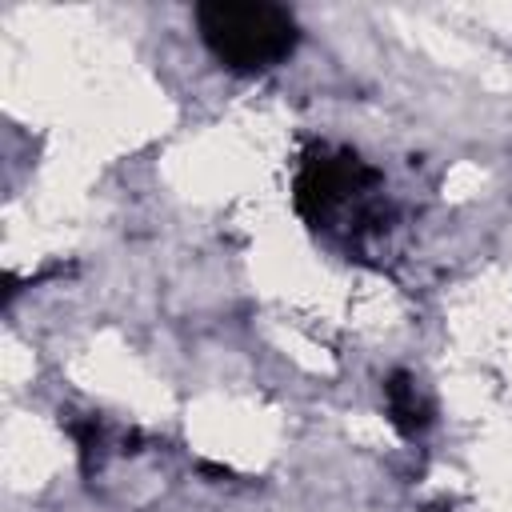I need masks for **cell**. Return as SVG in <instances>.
I'll list each match as a JSON object with an SVG mask.
<instances>
[{"label": "cell", "mask_w": 512, "mask_h": 512, "mask_svg": "<svg viewBox=\"0 0 512 512\" xmlns=\"http://www.w3.org/2000/svg\"><path fill=\"white\" fill-rule=\"evenodd\" d=\"M292 204L308 228L340 240L384 232L392 220V204L384 200V176L356 152L328 144L304 152L292 180Z\"/></svg>", "instance_id": "obj_1"}, {"label": "cell", "mask_w": 512, "mask_h": 512, "mask_svg": "<svg viewBox=\"0 0 512 512\" xmlns=\"http://www.w3.org/2000/svg\"><path fill=\"white\" fill-rule=\"evenodd\" d=\"M196 32L208 56L240 76L284 64L300 44V24L284 4L268 0H204L196 4Z\"/></svg>", "instance_id": "obj_2"}, {"label": "cell", "mask_w": 512, "mask_h": 512, "mask_svg": "<svg viewBox=\"0 0 512 512\" xmlns=\"http://www.w3.org/2000/svg\"><path fill=\"white\" fill-rule=\"evenodd\" d=\"M384 408H388L392 428H396L400 436H408V440L420 436V432H428L432 420H436V408H432L428 392H424L420 380H416L412 372H404V368H396V372L384 376Z\"/></svg>", "instance_id": "obj_3"}, {"label": "cell", "mask_w": 512, "mask_h": 512, "mask_svg": "<svg viewBox=\"0 0 512 512\" xmlns=\"http://www.w3.org/2000/svg\"><path fill=\"white\" fill-rule=\"evenodd\" d=\"M68 436L76 440V456H80V472L92 476L100 464H104V452H108V436H104V424L96 416H84V420H68Z\"/></svg>", "instance_id": "obj_4"}]
</instances>
